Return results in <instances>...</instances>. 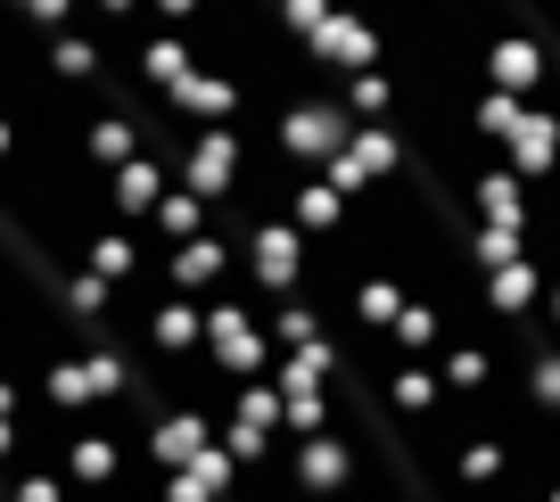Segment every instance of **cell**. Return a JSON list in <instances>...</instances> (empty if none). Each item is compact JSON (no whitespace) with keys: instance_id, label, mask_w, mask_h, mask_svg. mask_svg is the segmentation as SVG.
<instances>
[{"instance_id":"cell-1","label":"cell","mask_w":560,"mask_h":502,"mask_svg":"<svg viewBox=\"0 0 560 502\" xmlns=\"http://www.w3.org/2000/svg\"><path fill=\"white\" fill-rule=\"evenodd\" d=\"M207 354L214 371H223L231 387L240 380H264V371H272V338H264V313H256V296H207Z\"/></svg>"},{"instance_id":"cell-2","label":"cell","mask_w":560,"mask_h":502,"mask_svg":"<svg viewBox=\"0 0 560 502\" xmlns=\"http://www.w3.org/2000/svg\"><path fill=\"white\" fill-rule=\"evenodd\" d=\"M347 107H338V91H314V100H298V107H280L272 116V140H280V156L298 165V174H322L338 149H347Z\"/></svg>"},{"instance_id":"cell-3","label":"cell","mask_w":560,"mask_h":502,"mask_svg":"<svg viewBox=\"0 0 560 502\" xmlns=\"http://www.w3.org/2000/svg\"><path fill=\"white\" fill-rule=\"evenodd\" d=\"M231 272H240V256H231V240L223 231H198V240H182V247H158V280H165V296H190V305H207V296H223L231 289Z\"/></svg>"},{"instance_id":"cell-4","label":"cell","mask_w":560,"mask_h":502,"mask_svg":"<svg viewBox=\"0 0 560 502\" xmlns=\"http://www.w3.org/2000/svg\"><path fill=\"white\" fill-rule=\"evenodd\" d=\"M298 50H305V67H314V74L347 83V74H371V67H380V25H371L363 9H330V17H322Z\"/></svg>"},{"instance_id":"cell-5","label":"cell","mask_w":560,"mask_h":502,"mask_svg":"<svg viewBox=\"0 0 560 502\" xmlns=\"http://www.w3.org/2000/svg\"><path fill=\"white\" fill-rule=\"evenodd\" d=\"M174 190H190L198 207H223L240 190V124L231 132H190L174 156Z\"/></svg>"},{"instance_id":"cell-6","label":"cell","mask_w":560,"mask_h":502,"mask_svg":"<svg viewBox=\"0 0 560 502\" xmlns=\"http://www.w3.org/2000/svg\"><path fill=\"white\" fill-rule=\"evenodd\" d=\"M223 420H231V412H207V404H174L158 429H140V462L158 469V478H174V469H190L198 453L214 445V429H223Z\"/></svg>"},{"instance_id":"cell-7","label":"cell","mask_w":560,"mask_h":502,"mask_svg":"<svg viewBox=\"0 0 560 502\" xmlns=\"http://www.w3.org/2000/svg\"><path fill=\"white\" fill-rule=\"evenodd\" d=\"M289 486H298V502H347V486H354V445H347L338 429L289 445Z\"/></svg>"},{"instance_id":"cell-8","label":"cell","mask_w":560,"mask_h":502,"mask_svg":"<svg viewBox=\"0 0 560 502\" xmlns=\"http://www.w3.org/2000/svg\"><path fill=\"white\" fill-rule=\"evenodd\" d=\"M478 83L503 91V100H527V107H536L544 83H552V67H544V50L520 34V25H503V34L487 42V58H478Z\"/></svg>"},{"instance_id":"cell-9","label":"cell","mask_w":560,"mask_h":502,"mask_svg":"<svg viewBox=\"0 0 560 502\" xmlns=\"http://www.w3.org/2000/svg\"><path fill=\"white\" fill-rule=\"evenodd\" d=\"M494 156H503V174H520L527 190H536V182H552V174H560V107L536 100V107L520 116V132H511Z\"/></svg>"},{"instance_id":"cell-10","label":"cell","mask_w":560,"mask_h":502,"mask_svg":"<svg viewBox=\"0 0 560 502\" xmlns=\"http://www.w3.org/2000/svg\"><path fill=\"white\" fill-rule=\"evenodd\" d=\"M165 190H174V165H165V156L140 149L132 165H116V174H107V214H116V231H149V214H158Z\"/></svg>"},{"instance_id":"cell-11","label":"cell","mask_w":560,"mask_h":502,"mask_svg":"<svg viewBox=\"0 0 560 502\" xmlns=\"http://www.w3.org/2000/svg\"><path fill=\"white\" fill-rule=\"evenodd\" d=\"M470 214L487 231H527L536 223V190H527L520 174H503V156H487V165L470 174Z\"/></svg>"},{"instance_id":"cell-12","label":"cell","mask_w":560,"mask_h":502,"mask_svg":"<svg viewBox=\"0 0 560 502\" xmlns=\"http://www.w3.org/2000/svg\"><path fill=\"white\" fill-rule=\"evenodd\" d=\"M140 347H149V354H198V347H207V305H190V296L140 305Z\"/></svg>"},{"instance_id":"cell-13","label":"cell","mask_w":560,"mask_h":502,"mask_svg":"<svg viewBox=\"0 0 560 502\" xmlns=\"http://www.w3.org/2000/svg\"><path fill=\"white\" fill-rule=\"evenodd\" d=\"M50 469H58L67 486H83V494H100V486L124 478V445H116V436H100V429H74L67 445H58Z\"/></svg>"},{"instance_id":"cell-14","label":"cell","mask_w":560,"mask_h":502,"mask_svg":"<svg viewBox=\"0 0 560 502\" xmlns=\"http://www.w3.org/2000/svg\"><path fill=\"white\" fill-rule=\"evenodd\" d=\"M347 165L380 190V182H396V165H404V132H396V107H387L380 124H354L347 132Z\"/></svg>"},{"instance_id":"cell-15","label":"cell","mask_w":560,"mask_h":502,"mask_svg":"<svg viewBox=\"0 0 560 502\" xmlns=\"http://www.w3.org/2000/svg\"><path fill=\"white\" fill-rule=\"evenodd\" d=\"M429 380H438V396H487L494 387V354L478 347V338H454V347H438Z\"/></svg>"},{"instance_id":"cell-16","label":"cell","mask_w":560,"mask_h":502,"mask_svg":"<svg viewBox=\"0 0 560 502\" xmlns=\"http://www.w3.org/2000/svg\"><path fill=\"white\" fill-rule=\"evenodd\" d=\"M83 156H91V174L132 165V156H140V124H132V116H91V124H83Z\"/></svg>"},{"instance_id":"cell-17","label":"cell","mask_w":560,"mask_h":502,"mask_svg":"<svg viewBox=\"0 0 560 502\" xmlns=\"http://www.w3.org/2000/svg\"><path fill=\"white\" fill-rule=\"evenodd\" d=\"M404 305H412V296H404V280H396V272H363V280H354V296H347V313H354L363 329H380V338L396 329V313H404Z\"/></svg>"},{"instance_id":"cell-18","label":"cell","mask_w":560,"mask_h":502,"mask_svg":"<svg viewBox=\"0 0 560 502\" xmlns=\"http://www.w3.org/2000/svg\"><path fill=\"white\" fill-rule=\"evenodd\" d=\"M387 347H396V363H420V354H438L445 347V322H438V305H404L396 313V329H387Z\"/></svg>"},{"instance_id":"cell-19","label":"cell","mask_w":560,"mask_h":502,"mask_svg":"<svg viewBox=\"0 0 560 502\" xmlns=\"http://www.w3.org/2000/svg\"><path fill=\"white\" fill-rule=\"evenodd\" d=\"M454 478H462V494H487V486L511 478V453L494 445V436H470V445L454 453Z\"/></svg>"},{"instance_id":"cell-20","label":"cell","mask_w":560,"mask_h":502,"mask_svg":"<svg viewBox=\"0 0 560 502\" xmlns=\"http://www.w3.org/2000/svg\"><path fill=\"white\" fill-rule=\"evenodd\" d=\"M198 231H207V207H198L190 190H165L158 214H149V240H158V247H182V240H198Z\"/></svg>"},{"instance_id":"cell-21","label":"cell","mask_w":560,"mask_h":502,"mask_svg":"<svg viewBox=\"0 0 560 502\" xmlns=\"http://www.w3.org/2000/svg\"><path fill=\"white\" fill-rule=\"evenodd\" d=\"M338 107H347V124H380L387 107H396V83H387V67L347 74V83H338Z\"/></svg>"},{"instance_id":"cell-22","label":"cell","mask_w":560,"mask_h":502,"mask_svg":"<svg viewBox=\"0 0 560 502\" xmlns=\"http://www.w3.org/2000/svg\"><path fill=\"white\" fill-rule=\"evenodd\" d=\"M231 420L280 436V387H272V380H240V387H231Z\"/></svg>"},{"instance_id":"cell-23","label":"cell","mask_w":560,"mask_h":502,"mask_svg":"<svg viewBox=\"0 0 560 502\" xmlns=\"http://www.w3.org/2000/svg\"><path fill=\"white\" fill-rule=\"evenodd\" d=\"M0 502H67V478L50 462H25V469H9V494Z\"/></svg>"},{"instance_id":"cell-24","label":"cell","mask_w":560,"mask_h":502,"mask_svg":"<svg viewBox=\"0 0 560 502\" xmlns=\"http://www.w3.org/2000/svg\"><path fill=\"white\" fill-rule=\"evenodd\" d=\"M9 149H18V124H9V107H0V165H9Z\"/></svg>"},{"instance_id":"cell-25","label":"cell","mask_w":560,"mask_h":502,"mask_svg":"<svg viewBox=\"0 0 560 502\" xmlns=\"http://www.w3.org/2000/svg\"><path fill=\"white\" fill-rule=\"evenodd\" d=\"M544 502H560V486H544Z\"/></svg>"}]
</instances>
